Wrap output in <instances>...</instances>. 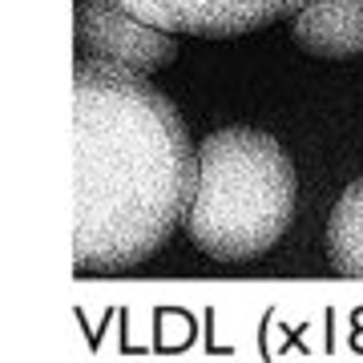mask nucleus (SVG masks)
Here are the masks:
<instances>
[{
  "instance_id": "obj_1",
  "label": "nucleus",
  "mask_w": 363,
  "mask_h": 363,
  "mask_svg": "<svg viewBox=\"0 0 363 363\" xmlns=\"http://www.w3.org/2000/svg\"><path fill=\"white\" fill-rule=\"evenodd\" d=\"M77 125V271H125L169 242L186 218L194 145L166 93L138 73L81 57Z\"/></svg>"
},
{
  "instance_id": "obj_2",
  "label": "nucleus",
  "mask_w": 363,
  "mask_h": 363,
  "mask_svg": "<svg viewBox=\"0 0 363 363\" xmlns=\"http://www.w3.org/2000/svg\"><path fill=\"white\" fill-rule=\"evenodd\" d=\"M295 166L262 130L230 125L202 138L186 202V230L198 250L222 262L259 259L295 218Z\"/></svg>"
},
{
  "instance_id": "obj_3",
  "label": "nucleus",
  "mask_w": 363,
  "mask_h": 363,
  "mask_svg": "<svg viewBox=\"0 0 363 363\" xmlns=\"http://www.w3.org/2000/svg\"><path fill=\"white\" fill-rule=\"evenodd\" d=\"M77 49L85 61L145 77L178 57V40L125 13L117 0H77Z\"/></svg>"
},
{
  "instance_id": "obj_4",
  "label": "nucleus",
  "mask_w": 363,
  "mask_h": 363,
  "mask_svg": "<svg viewBox=\"0 0 363 363\" xmlns=\"http://www.w3.org/2000/svg\"><path fill=\"white\" fill-rule=\"evenodd\" d=\"M138 21L162 33L194 37H238L267 28L283 16H295L307 0H117Z\"/></svg>"
},
{
  "instance_id": "obj_5",
  "label": "nucleus",
  "mask_w": 363,
  "mask_h": 363,
  "mask_svg": "<svg viewBox=\"0 0 363 363\" xmlns=\"http://www.w3.org/2000/svg\"><path fill=\"white\" fill-rule=\"evenodd\" d=\"M291 37L315 57L363 52V0H307L291 16Z\"/></svg>"
},
{
  "instance_id": "obj_6",
  "label": "nucleus",
  "mask_w": 363,
  "mask_h": 363,
  "mask_svg": "<svg viewBox=\"0 0 363 363\" xmlns=\"http://www.w3.org/2000/svg\"><path fill=\"white\" fill-rule=\"evenodd\" d=\"M327 255L339 274L363 279V178L339 194L327 222Z\"/></svg>"
}]
</instances>
